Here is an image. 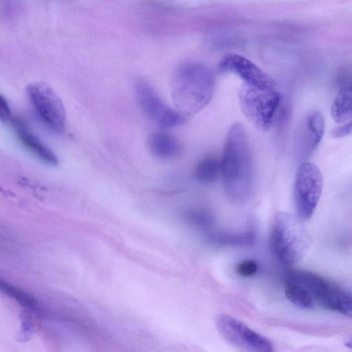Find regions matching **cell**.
Returning a JSON list of instances; mask_svg holds the SVG:
<instances>
[{"instance_id":"cell-15","label":"cell","mask_w":352,"mask_h":352,"mask_svg":"<svg viewBox=\"0 0 352 352\" xmlns=\"http://www.w3.org/2000/svg\"><path fill=\"white\" fill-rule=\"evenodd\" d=\"M285 294L292 304L300 309H310L315 306L308 291L299 283L289 278L285 279Z\"/></svg>"},{"instance_id":"cell-19","label":"cell","mask_w":352,"mask_h":352,"mask_svg":"<svg viewBox=\"0 0 352 352\" xmlns=\"http://www.w3.org/2000/svg\"><path fill=\"white\" fill-rule=\"evenodd\" d=\"M352 134V120L336 127L331 131V136L334 138H342Z\"/></svg>"},{"instance_id":"cell-2","label":"cell","mask_w":352,"mask_h":352,"mask_svg":"<svg viewBox=\"0 0 352 352\" xmlns=\"http://www.w3.org/2000/svg\"><path fill=\"white\" fill-rule=\"evenodd\" d=\"M171 95L177 109L190 116L198 113L211 100L215 89V77L207 66L186 63L174 72Z\"/></svg>"},{"instance_id":"cell-21","label":"cell","mask_w":352,"mask_h":352,"mask_svg":"<svg viewBox=\"0 0 352 352\" xmlns=\"http://www.w3.org/2000/svg\"><path fill=\"white\" fill-rule=\"evenodd\" d=\"M345 346L352 349V335L346 340Z\"/></svg>"},{"instance_id":"cell-17","label":"cell","mask_w":352,"mask_h":352,"mask_svg":"<svg viewBox=\"0 0 352 352\" xmlns=\"http://www.w3.org/2000/svg\"><path fill=\"white\" fill-rule=\"evenodd\" d=\"M212 241L221 244L240 245L248 244L253 241L254 235L252 232L241 233H215L211 236Z\"/></svg>"},{"instance_id":"cell-12","label":"cell","mask_w":352,"mask_h":352,"mask_svg":"<svg viewBox=\"0 0 352 352\" xmlns=\"http://www.w3.org/2000/svg\"><path fill=\"white\" fill-rule=\"evenodd\" d=\"M148 146L152 153L160 158L168 159L177 156L182 146L177 139L166 131H155L148 139Z\"/></svg>"},{"instance_id":"cell-1","label":"cell","mask_w":352,"mask_h":352,"mask_svg":"<svg viewBox=\"0 0 352 352\" xmlns=\"http://www.w3.org/2000/svg\"><path fill=\"white\" fill-rule=\"evenodd\" d=\"M253 161L245 131L241 123L230 128L221 159V176L228 199L235 204H245L253 187Z\"/></svg>"},{"instance_id":"cell-7","label":"cell","mask_w":352,"mask_h":352,"mask_svg":"<svg viewBox=\"0 0 352 352\" xmlns=\"http://www.w3.org/2000/svg\"><path fill=\"white\" fill-rule=\"evenodd\" d=\"M214 322L222 338L240 350L250 352L274 351V345L270 340L234 317L221 314L216 316Z\"/></svg>"},{"instance_id":"cell-11","label":"cell","mask_w":352,"mask_h":352,"mask_svg":"<svg viewBox=\"0 0 352 352\" xmlns=\"http://www.w3.org/2000/svg\"><path fill=\"white\" fill-rule=\"evenodd\" d=\"M12 123L21 143L36 157L43 162L55 166L58 159L53 151L40 139L34 135L20 120H13Z\"/></svg>"},{"instance_id":"cell-16","label":"cell","mask_w":352,"mask_h":352,"mask_svg":"<svg viewBox=\"0 0 352 352\" xmlns=\"http://www.w3.org/2000/svg\"><path fill=\"white\" fill-rule=\"evenodd\" d=\"M195 177L201 184H211L221 175V160L214 157L202 159L196 166Z\"/></svg>"},{"instance_id":"cell-10","label":"cell","mask_w":352,"mask_h":352,"mask_svg":"<svg viewBox=\"0 0 352 352\" xmlns=\"http://www.w3.org/2000/svg\"><path fill=\"white\" fill-rule=\"evenodd\" d=\"M219 68L223 72L236 74L248 85L261 88L276 87L275 81L270 75L251 60L238 54L224 56L219 63Z\"/></svg>"},{"instance_id":"cell-4","label":"cell","mask_w":352,"mask_h":352,"mask_svg":"<svg viewBox=\"0 0 352 352\" xmlns=\"http://www.w3.org/2000/svg\"><path fill=\"white\" fill-rule=\"evenodd\" d=\"M238 98L241 108L248 120L258 130H268L274 119L281 100L275 87L261 88L243 83Z\"/></svg>"},{"instance_id":"cell-3","label":"cell","mask_w":352,"mask_h":352,"mask_svg":"<svg viewBox=\"0 0 352 352\" xmlns=\"http://www.w3.org/2000/svg\"><path fill=\"white\" fill-rule=\"evenodd\" d=\"M302 221L283 212H278L274 218L271 246L276 258L284 264L298 262L311 245V238Z\"/></svg>"},{"instance_id":"cell-8","label":"cell","mask_w":352,"mask_h":352,"mask_svg":"<svg viewBox=\"0 0 352 352\" xmlns=\"http://www.w3.org/2000/svg\"><path fill=\"white\" fill-rule=\"evenodd\" d=\"M27 94L43 123L54 131L62 132L65 125V110L56 92L47 84L36 82L28 85Z\"/></svg>"},{"instance_id":"cell-14","label":"cell","mask_w":352,"mask_h":352,"mask_svg":"<svg viewBox=\"0 0 352 352\" xmlns=\"http://www.w3.org/2000/svg\"><path fill=\"white\" fill-rule=\"evenodd\" d=\"M333 120L338 124H344L352 120V80L344 85L331 108Z\"/></svg>"},{"instance_id":"cell-18","label":"cell","mask_w":352,"mask_h":352,"mask_svg":"<svg viewBox=\"0 0 352 352\" xmlns=\"http://www.w3.org/2000/svg\"><path fill=\"white\" fill-rule=\"evenodd\" d=\"M258 270L256 262L252 259H247L239 263L236 271L237 274L243 277H250L253 276Z\"/></svg>"},{"instance_id":"cell-6","label":"cell","mask_w":352,"mask_h":352,"mask_svg":"<svg viewBox=\"0 0 352 352\" xmlns=\"http://www.w3.org/2000/svg\"><path fill=\"white\" fill-rule=\"evenodd\" d=\"M305 286L315 305L352 318V289L341 287L314 272L307 276Z\"/></svg>"},{"instance_id":"cell-9","label":"cell","mask_w":352,"mask_h":352,"mask_svg":"<svg viewBox=\"0 0 352 352\" xmlns=\"http://www.w3.org/2000/svg\"><path fill=\"white\" fill-rule=\"evenodd\" d=\"M135 90L139 105L144 113L159 126L170 128L185 122L184 116L178 110L168 106L146 81L137 80Z\"/></svg>"},{"instance_id":"cell-20","label":"cell","mask_w":352,"mask_h":352,"mask_svg":"<svg viewBox=\"0 0 352 352\" xmlns=\"http://www.w3.org/2000/svg\"><path fill=\"white\" fill-rule=\"evenodd\" d=\"M0 118L2 120H10V110L6 99L0 96Z\"/></svg>"},{"instance_id":"cell-5","label":"cell","mask_w":352,"mask_h":352,"mask_svg":"<svg viewBox=\"0 0 352 352\" xmlns=\"http://www.w3.org/2000/svg\"><path fill=\"white\" fill-rule=\"evenodd\" d=\"M323 177L320 168L311 162L302 163L296 174L294 186V204L301 221L314 214L322 195Z\"/></svg>"},{"instance_id":"cell-13","label":"cell","mask_w":352,"mask_h":352,"mask_svg":"<svg viewBox=\"0 0 352 352\" xmlns=\"http://www.w3.org/2000/svg\"><path fill=\"white\" fill-rule=\"evenodd\" d=\"M324 132V119L318 111L310 112L305 121V153L311 154L319 145Z\"/></svg>"}]
</instances>
